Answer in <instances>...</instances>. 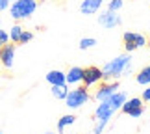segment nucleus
<instances>
[{"instance_id": "f257e3e1", "label": "nucleus", "mask_w": 150, "mask_h": 134, "mask_svg": "<svg viewBox=\"0 0 150 134\" xmlns=\"http://www.w3.org/2000/svg\"><path fill=\"white\" fill-rule=\"evenodd\" d=\"M126 93H122V91H115L111 97H108L106 101H100L98 102V106H96V110H95V119L96 121H100V123H109V119L113 118L115 114L120 110V106L124 104V101H126Z\"/></svg>"}, {"instance_id": "f03ea898", "label": "nucleus", "mask_w": 150, "mask_h": 134, "mask_svg": "<svg viewBox=\"0 0 150 134\" xmlns=\"http://www.w3.org/2000/svg\"><path fill=\"white\" fill-rule=\"evenodd\" d=\"M132 56L130 52H126V54H120L117 58H113V60H109L106 65L102 67V75H104V80H117L120 77H124V75L132 73Z\"/></svg>"}, {"instance_id": "7ed1b4c3", "label": "nucleus", "mask_w": 150, "mask_h": 134, "mask_svg": "<svg viewBox=\"0 0 150 134\" xmlns=\"http://www.w3.org/2000/svg\"><path fill=\"white\" fill-rule=\"evenodd\" d=\"M37 9V0H13L9 6V15L15 21H24L35 13Z\"/></svg>"}, {"instance_id": "20e7f679", "label": "nucleus", "mask_w": 150, "mask_h": 134, "mask_svg": "<svg viewBox=\"0 0 150 134\" xmlns=\"http://www.w3.org/2000/svg\"><path fill=\"white\" fill-rule=\"evenodd\" d=\"M89 91L85 86H82V88H76V90H71V91H67V97L63 99L65 101V104L69 108H72V110H76V108H82L83 104H87L89 102Z\"/></svg>"}, {"instance_id": "39448f33", "label": "nucleus", "mask_w": 150, "mask_h": 134, "mask_svg": "<svg viewBox=\"0 0 150 134\" xmlns=\"http://www.w3.org/2000/svg\"><path fill=\"white\" fill-rule=\"evenodd\" d=\"M120 110L126 115H132V118H141L145 114V106H143V99L134 97V99H126L124 104L120 106Z\"/></svg>"}, {"instance_id": "423d86ee", "label": "nucleus", "mask_w": 150, "mask_h": 134, "mask_svg": "<svg viewBox=\"0 0 150 134\" xmlns=\"http://www.w3.org/2000/svg\"><path fill=\"white\" fill-rule=\"evenodd\" d=\"M98 24L102 28H108V30H111V28H117L122 24V19H120V15L117 13V11H102V13L98 15Z\"/></svg>"}, {"instance_id": "0eeeda50", "label": "nucleus", "mask_w": 150, "mask_h": 134, "mask_svg": "<svg viewBox=\"0 0 150 134\" xmlns=\"http://www.w3.org/2000/svg\"><path fill=\"white\" fill-rule=\"evenodd\" d=\"M104 80V75H102V69L98 67H87V69H83V78H82V82L85 88H93V86L96 84H100Z\"/></svg>"}, {"instance_id": "6e6552de", "label": "nucleus", "mask_w": 150, "mask_h": 134, "mask_svg": "<svg viewBox=\"0 0 150 134\" xmlns=\"http://www.w3.org/2000/svg\"><path fill=\"white\" fill-rule=\"evenodd\" d=\"M13 60H15V45L6 43L0 47V65L6 69L13 67Z\"/></svg>"}, {"instance_id": "1a4fd4ad", "label": "nucleus", "mask_w": 150, "mask_h": 134, "mask_svg": "<svg viewBox=\"0 0 150 134\" xmlns=\"http://www.w3.org/2000/svg\"><path fill=\"white\" fill-rule=\"evenodd\" d=\"M115 91H119V82L117 80H109V82H106V84H100V88L96 90V93H95V99L96 101H106L108 97H111Z\"/></svg>"}, {"instance_id": "9d476101", "label": "nucleus", "mask_w": 150, "mask_h": 134, "mask_svg": "<svg viewBox=\"0 0 150 134\" xmlns=\"http://www.w3.org/2000/svg\"><path fill=\"white\" fill-rule=\"evenodd\" d=\"M102 4H104V0H83V2L80 4V11H82L83 15H95V13L100 11Z\"/></svg>"}, {"instance_id": "9b49d317", "label": "nucleus", "mask_w": 150, "mask_h": 134, "mask_svg": "<svg viewBox=\"0 0 150 134\" xmlns=\"http://www.w3.org/2000/svg\"><path fill=\"white\" fill-rule=\"evenodd\" d=\"M83 78V69L82 67H71L69 73H65V84L69 86H74V84H80Z\"/></svg>"}, {"instance_id": "f8f14e48", "label": "nucleus", "mask_w": 150, "mask_h": 134, "mask_svg": "<svg viewBox=\"0 0 150 134\" xmlns=\"http://www.w3.org/2000/svg\"><path fill=\"white\" fill-rule=\"evenodd\" d=\"M47 82L50 86H61V84H65V73H63V71H57V69L48 71L47 73Z\"/></svg>"}, {"instance_id": "ddd939ff", "label": "nucleus", "mask_w": 150, "mask_h": 134, "mask_svg": "<svg viewBox=\"0 0 150 134\" xmlns=\"http://www.w3.org/2000/svg\"><path fill=\"white\" fill-rule=\"evenodd\" d=\"M135 80H137V84H141V86H150V63L145 65L135 75Z\"/></svg>"}, {"instance_id": "4468645a", "label": "nucleus", "mask_w": 150, "mask_h": 134, "mask_svg": "<svg viewBox=\"0 0 150 134\" xmlns=\"http://www.w3.org/2000/svg\"><path fill=\"white\" fill-rule=\"evenodd\" d=\"M22 32H24V28H22L21 24H13L9 28V41L13 45H19V39L22 36Z\"/></svg>"}, {"instance_id": "2eb2a0df", "label": "nucleus", "mask_w": 150, "mask_h": 134, "mask_svg": "<svg viewBox=\"0 0 150 134\" xmlns=\"http://www.w3.org/2000/svg\"><path fill=\"white\" fill-rule=\"evenodd\" d=\"M52 95H54V99H57V101H63V99L67 97V91H69V88H67V84H61V86H52Z\"/></svg>"}, {"instance_id": "dca6fc26", "label": "nucleus", "mask_w": 150, "mask_h": 134, "mask_svg": "<svg viewBox=\"0 0 150 134\" xmlns=\"http://www.w3.org/2000/svg\"><path fill=\"white\" fill-rule=\"evenodd\" d=\"M74 121H76V118H74L72 114H67V115H63V118H61L59 121H57V130H59V132H63V130L67 129V127H71V125L74 123Z\"/></svg>"}, {"instance_id": "f3484780", "label": "nucleus", "mask_w": 150, "mask_h": 134, "mask_svg": "<svg viewBox=\"0 0 150 134\" xmlns=\"http://www.w3.org/2000/svg\"><path fill=\"white\" fill-rule=\"evenodd\" d=\"M95 45H96V39H93V37H83V39H80V49H82V50L93 49Z\"/></svg>"}, {"instance_id": "a211bd4d", "label": "nucleus", "mask_w": 150, "mask_h": 134, "mask_svg": "<svg viewBox=\"0 0 150 134\" xmlns=\"http://www.w3.org/2000/svg\"><path fill=\"white\" fill-rule=\"evenodd\" d=\"M134 41H135V47L137 49H141V47H146V43H148V39L143 36V34H137L135 32V36H134Z\"/></svg>"}, {"instance_id": "6ab92c4d", "label": "nucleus", "mask_w": 150, "mask_h": 134, "mask_svg": "<svg viewBox=\"0 0 150 134\" xmlns=\"http://www.w3.org/2000/svg\"><path fill=\"white\" fill-rule=\"evenodd\" d=\"M122 0H109V2H108V9L109 11H119L120 8H122Z\"/></svg>"}, {"instance_id": "aec40b11", "label": "nucleus", "mask_w": 150, "mask_h": 134, "mask_svg": "<svg viewBox=\"0 0 150 134\" xmlns=\"http://www.w3.org/2000/svg\"><path fill=\"white\" fill-rule=\"evenodd\" d=\"M32 39H33V34L28 32V30H24V32H22V36H21V39H19V45H24L28 41H32Z\"/></svg>"}, {"instance_id": "412c9836", "label": "nucleus", "mask_w": 150, "mask_h": 134, "mask_svg": "<svg viewBox=\"0 0 150 134\" xmlns=\"http://www.w3.org/2000/svg\"><path fill=\"white\" fill-rule=\"evenodd\" d=\"M6 43H9V34L6 30H0V47L6 45Z\"/></svg>"}, {"instance_id": "4be33fe9", "label": "nucleus", "mask_w": 150, "mask_h": 134, "mask_svg": "<svg viewBox=\"0 0 150 134\" xmlns=\"http://www.w3.org/2000/svg\"><path fill=\"white\" fill-rule=\"evenodd\" d=\"M9 9V0H0V11Z\"/></svg>"}, {"instance_id": "5701e85b", "label": "nucleus", "mask_w": 150, "mask_h": 134, "mask_svg": "<svg viewBox=\"0 0 150 134\" xmlns=\"http://www.w3.org/2000/svg\"><path fill=\"white\" fill-rule=\"evenodd\" d=\"M143 101H145V102H150V86H148L145 91H143Z\"/></svg>"}, {"instance_id": "b1692460", "label": "nucleus", "mask_w": 150, "mask_h": 134, "mask_svg": "<svg viewBox=\"0 0 150 134\" xmlns=\"http://www.w3.org/2000/svg\"><path fill=\"white\" fill-rule=\"evenodd\" d=\"M135 49H137V47H135L134 43H124V50H126V52H134Z\"/></svg>"}, {"instance_id": "393cba45", "label": "nucleus", "mask_w": 150, "mask_h": 134, "mask_svg": "<svg viewBox=\"0 0 150 134\" xmlns=\"http://www.w3.org/2000/svg\"><path fill=\"white\" fill-rule=\"evenodd\" d=\"M47 134H54V132H47Z\"/></svg>"}, {"instance_id": "a878e982", "label": "nucleus", "mask_w": 150, "mask_h": 134, "mask_svg": "<svg viewBox=\"0 0 150 134\" xmlns=\"http://www.w3.org/2000/svg\"><path fill=\"white\" fill-rule=\"evenodd\" d=\"M39 2H45V0H39Z\"/></svg>"}, {"instance_id": "bb28decb", "label": "nucleus", "mask_w": 150, "mask_h": 134, "mask_svg": "<svg viewBox=\"0 0 150 134\" xmlns=\"http://www.w3.org/2000/svg\"><path fill=\"white\" fill-rule=\"evenodd\" d=\"M0 134H2V130H0Z\"/></svg>"}, {"instance_id": "cd10ccee", "label": "nucleus", "mask_w": 150, "mask_h": 134, "mask_svg": "<svg viewBox=\"0 0 150 134\" xmlns=\"http://www.w3.org/2000/svg\"><path fill=\"white\" fill-rule=\"evenodd\" d=\"M9 2H11V0H9Z\"/></svg>"}]
</instances>
